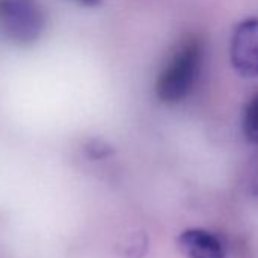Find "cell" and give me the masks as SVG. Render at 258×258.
I'll list each match as a JSON object with an SVG mask.
<instances>
[{"label":"cell","instance_id":"1","mask_svg":"<svg viewBox=\"0 0 258 258\" xmlns=\"http://www.w3.org/2000/svg\"><path fill=\"white\" fill-rule=\"evenodd\" d=\"M202 59V40L199 37L187 38L161 70L155 84L157 97L166 103H176L185 99L198 81Z\"/></svg>","mask_w":258,"mask_h":258},{"label":"cell","instance_id":"2","mask_svg":"<svg viewBox=\"0 0 258 258\" xmlns=\"http://www.w3.org/2000/svg\"><path fill=\"white\" fill-rule=\"evenodd\" d=\"M231 64L243 78H258V19H246L232 32Z\"/></svg>","mask_w":258,"mask_h":258},{"label":"cell","instance_id":"3","mask_svg":"<svg viewBox=\"0 0 258 258\" xmlns=\"http://www.w3.org/2000/svg\"><path fill=\"white\" fill-rule=\"evenodd\" d=\"M178 247L185 258H226L222 241L201 228L182 231L178 237Z\"/></svg>","mask_w":258,"mask_h":258},{"label":"cell","instance_id":"4","mask_svg":"<svg viewBox=\"0 0 258 258\" xmlns=\"http://www.w3.org/2000/svg\"><path fill=\"white\" fill-rule=\"evenodd\" d=\"M243 136L252 145H258V93L252 97L243 112Z\"/></svg>","mask_w":258,"mask_h":258},{"label":"cell","instance_id":"5","mask_svg":"<svg viewBox=\"0 0 258 258\" xmlns=\"http://www.w3.org/2000/svg\"><path fill=\"white\" fill-rule=\"evenodd\" d=\"M75 2H78L79 5L82 7H99L102 4V0H75Z\"/></svg>","mask_w":258,"mask_h":258}]
</instances>
